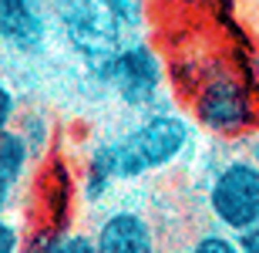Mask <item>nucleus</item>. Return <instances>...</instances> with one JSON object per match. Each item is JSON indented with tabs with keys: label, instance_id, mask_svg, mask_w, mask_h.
Instances as JSON below:
<instances>
[{
	"label": "nucleus",
	"instance_id": "f257e3e1",
	"mask_svg": "<svg viewBox=\"0 0 259 253\" xmlns=\"http://www.w3.org/2000/svg\"><path fill=\"white\" fill-rule=\"evenodd\" d=\"M189 142H192V125L179 112H148L125 135L91 149L81 189L91 203H98L115 183H132L179 162Z\"/></svg>",
	"mask_w": 259,
	"mask_h": 253
},
{
	"label": "nucleus",
	"instance_id": "f03ea898",
	"mask_svg": "<svg viewBox=\"0 0 259 253\" xmlns=\"http://www.w3.org/2000/svg\"><path fill=\"white\" fill-rule=\"evenodd\" d=\"M192 118L219 138H242L259 125V98L252 81L229 68L202 71L192 88Z\"/></svg>",
	"mask_w": 259,
	"mask_h": 253
},
{
	"label": "nucleus",
	"instance_id": "7ed1b4c3",
	"mask_svg": "<svg viewBox=\"0 0 259 253\" xmlns=\"http://www.w3.org/2000/svg\"><path fill=\"white\" fill-rule=\"evenodd\" d=\"M212 220L226 233H242L259 220V166L249 156L226 159L205 189Z\"/></svg>",
	"mask_w": 259,
	"mask_h": 253
},
{
	"label": "nucleus",
	"instance_id": "20e7f679",
	"mask_svg": "<svg viewBox=\"0 0 259 253\" xmlns=\"http://www.w3.org/2000/svg\"><path fill=\"white\" fill-rule=\"evenodd\" d=\"M108 88L118 95V101L132 112H145L158 105L165 91V64L158 51L148 44H125L115 54H108L101 64Z\"/></svg>",
	"mask_w": 259,
	"mask_h": 253
},
{
	"label": "nucleus",
	"instance_id": "39448f33",
	"mask_svg": "<svg viewBox=\"0 0 259 253\" xmlns=\"http://www.w3.org/2000/svg\"><path fill=\"white\" fill-rule=\"evenodd\" d=\"M98 253H158V233L138 209H111L95 230Z\"/></svg>",
	"mask_w": 259,
	"mask_h": 253
},
{
	"label": "nucleus",
	"instance_id": "423d86ee",
	"mask_svg": "<svg viewBox=\"0 0 259 253\" xmlns=\"http://www.w3.org/2000/svg\"><path fill=\"white\" fill-rule=\"evenodd\" d=\"M0 38L24 58L40 54L48 41V24L34 0H0Z\"/></svg>",
	"mask_w": 259,
	"mask_h": 253
},
{
	"label": "nucleus",
	"instance_id": "0eeeda50",
	"mask_svg": "<svg viewBox=\"0 0 259 253\" xmlns=\"http://www.w3.org/2000/svg\"><path fill=\"white\" fill-rule=\"evenodd\" d=\"M30 159L34 152L17 128H0V209H10V199L17 196Z\"/></svg>",
	"mask_w": 259,
	"mask_h": 253
},
{
	"label": "nucleus",
	"instance_id": "6e6552de",
	"mask_svg": "<svg viewBox=\"0 0 259 253\" xmlns=\"http://www.w3.org/2000/svg\"><path fill=\"white\" fill-rule=\"evenodd\" d=\"M14 128L24 135V142H27L30 152H34V159H40L44 152H48V146H51V125H48V118L40 115V112H27V115H20V122Z\"/></svg>",
	"mask_w": 259,
	"mask_h": 253
},
{
	"label": "nucleus",
	"instance_id": "1a4fd4ad",
	"mask_svg": "<svg viewBox=\"0 0 259 253\" xmlns=\"http://www.w3.org/2000/svg\"><path fill=\"white\" fill-rule=\"evenodd\" d=\"M44 253H98L95 236L74 233V230H51Z\"/></svg>",
	"mask_w": 259,
	"mask_h": 253
},
{
	"label": "nucleus",
	"instance_id": "9d476101",
	"mask_svg": "<svg viewBox=\"0 0 259 253\" xmlns=\"http://www.w3.org/2000/svg\"><path fill=\"white\" fill-rule=\"evenodd\" d=\"M185 253H242L239 236L226 233V230H212V233H202L192 240V246Z\"/></svg>",
	"mask_w": 259,
	"mask_h": 253
},
{
	"label": "nucleus",
	"instance_id": "9b49d317",
	"mask_svg": "<svg viewBox=\"0 0 259 253\" xmlns=\"http://www.w3.org/2000/svg\"><path fill=\"white\" fill-rule=\"evenodd\" d=\"M229 14L242 34L259 44V0H229Z\"/></svg>",
	"mask_w": 259,
	"mask_h": 253
},
{
	"label": "nucleus",
	"instance_id": "f8f14e48",
	"mask_svg": "<svg viewBox=\"0 0 259 253\" xmlns=\"http://www.w3.org/2000/svg\"><path fill=\"white\" fill-rule=\"evenodd\" d=\"M24 233H20L17 223L10 220H0V253H24Z\"/></svg>",
	"mask_w": 259,
	"mask_h": 253
},
{
	"label": "nucleus",
	"instance_id": "ddd939ff",
	"mask_svg": "<svg viewBox=\"0 0 259 253\" xmlns=\"http://www.w3.org/2000/svg\"><path fill=\"white\" fill-rule=\"evenodd\" d=\"M17 118H20L17 95L10 91V85H4V88H0V128H14Z\"/></svg>",
	"mask_w": 259,
	"mask_h": 253
},
{
	"label": "nucleus",
	"instance_id": "4468645a",
	"mask_svg": "<svg viewBox=\"0 0 259 253\" xmlns=\"http://www.w3.org/2000/svg\"><path fill=\"white\" fill-rule=\"evenodd\" d=\"M236 236H239L242 253H259V220H256V223H249L242 233H236Z\"/></svg>",
	"mask_w": 259,
	"mask_h": 253
},
{
	"label": "nucleus",
	"instance_id": "2eb2a0df",
	"mask_svg": "<svg viewBox=\"0 0 259 253\" xmlns=\"http://www.w3.org/2000/svg\"><path fill=\"white\" fill-rule=\"evenodd\" d=\"M158 4H165L168 10H182V14H192V10L209 7L212 0H158Z\"/></svg>",
	"mask_w": 259,
	"mask_h": 253
},
{
	"label": "nucleus",
	"instance_id": "dca6fc26",
	"mask_svg": "<svg viewBox=\"0 0 259 253\" xmlns=\"http://www.w3.org/2000/svg\"><path fill=\"white\" fill-rule=\"evenodd\" d=\"M246 156H249L252 162H256V166H259V125L252 128L249 135H246Z\"/></svg>",
	"mask_w": 259,
	"mask_h": 253
},
{
	"label": "nucleus",
	"instance_id": "f3484780",
	"mask_svg": "<svg viewBox=\"0 0 259 253\" xmlns=\"http://www.w3.org/2000/svg\"><path fill=\"white\" fill-rule=\"evenodd\" d=\"M249 81H252V88H256V95H259V44H256V51H252V58H249Z\"/></svg>",
	"mask_w": 259,
	"mask_h": 253
}]
</instances>
